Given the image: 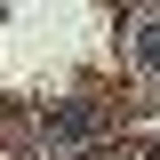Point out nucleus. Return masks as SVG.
Instances as JSON below:
<instances>
[{
  "label": "nucleus",
  "instance_id": "nucleus-1",
  "mask_svg": "<svg viewBox=\"0 0 160 160\" xmlns=\"http://www.w3.org/2000/svg\"><path fill=\"white\" fill-rule=\"evenodd\" d=\"M136 56H144V64L160 72V16H144V32H136Z\"/></svg>",
  "mask_w": 160,
  "mask_h": 160
}]
</instances>
